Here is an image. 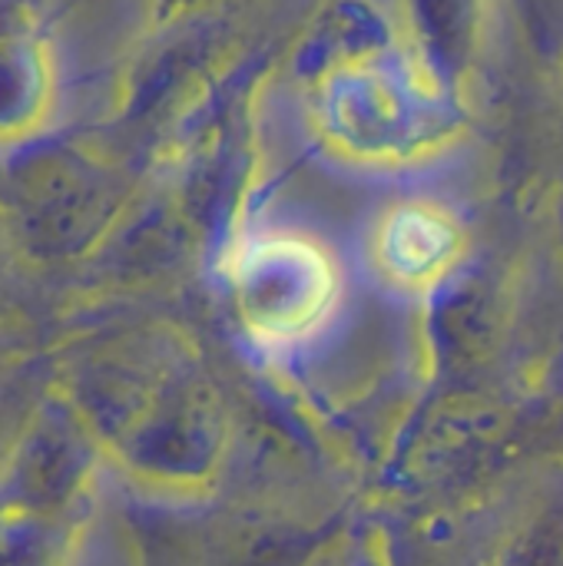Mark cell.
Instances as JSON below:
<instances>
[{"mask_svg":"<svg viewBox=\"0 0 563 566\" xmlns=\"http://www.w3.org/2000/svg\"><path fill=\"white\" fill-rule=\"evenodd\" d=\"M236 295L259 335L295 338L309 332L332 302V272L312 245L265 239L246 249L236 269Z\"/></svg>","mask_w":563,"mask_h":566,"instance_id":"1","label":"cell"},{"mask_svg":"<svg viewBox=\"0 0 563 566\" xmlns=\"http://www.w3.org/2000/svg\"><path fill=\"white\" fill-rule=\"evenodd\" d=\"M451 226L428 209H398L382 232V259L402 279L435 272L451 252Z\"/></svg>","mask_w":563,"mask_h":566,"instance_id":"2","label":"cell"}]
</instances>
